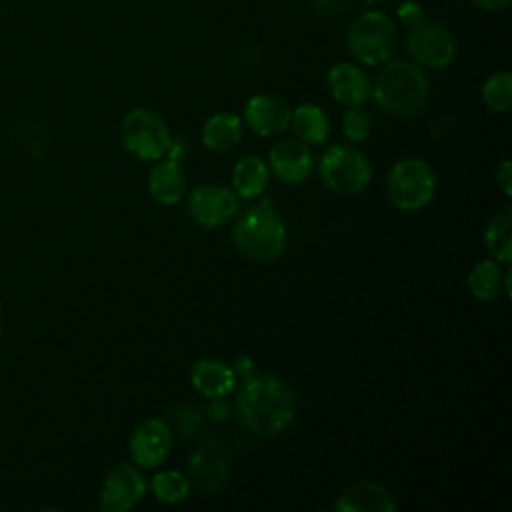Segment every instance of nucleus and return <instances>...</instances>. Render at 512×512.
Returning <instances> with one entry per match:
<instances>
[{
  "label": "nucleus",
  "instance_id": "f257e3e1",
  "mask_svg": "<svg viewBox=\"0 0 512 512\" xmlns=\"http://www.w3.org/2000/svg\"><path fill=\"white\" fill-rule=\"evenodd\" d=\"M238 420L258 436H276L296 414V396L292 388L274 374L252 372L240 384L236 396Z\"/></svg>",
  "mask_w": 512,
  "mask_h": 512
},
{
  "label": "nucleus",
  "instance_id": "f03ea898",
  "mask_svg": "<svg viewBox=\"0 0 512 512\" xmlns=\"http://www.w3.org/2000/svg\"><path fill=\"white\" fill-rule=\"evenodd\" d=\"M376 78L370 80V96L376 106L396 118H414L428 104V80L424 72L406 60L380 64Z\"/></svg>",
  "mask_w": 512,
  "mask_h": 512
},
{
  "label": "nucleus",
  "instance_id": "7ed1b4c3",
  "mask_svg": "<svg viewBox=\"0 0 512 512\" xmlns=\"http://www.w3.org/2000/svg\"><path fill=\"white\" fill-rule=\"evenodd\" d=\"M234 244L242 256L252 262H272L286 248V226L270 200L248 208L232 232Z\"/></svg>",
  "mask_w": 512,
  "mask_h": 512
},
{
  "label": "nucleus",
  "instance_id": "20e7f679",
  "mask_svg": "<svg viewBox=\"0 0 512 512\" xmlns=\"http://www.w3.org/2000/svg\"><path fill=\"white\" fill-rule=\"evenodd\" d=\"M346 44L350 54L360 64L380 66L394 56L398 46V30L388 14L380 10H368L360 14L350 26Z\"/></svg>",
  "mask_w": 512,
  "mask_h": 512
},
{
  "label": "nucleus",
  "instance_id": "39448f33",
  "mask_svg": "<svg viewBox=\"0 0 512 512\" xmlns=\"http://www.w3.org/2000/svg\"><path fill=\"white\" fill-rule=\"evenodd\" d=\"M390 202L402 212L422 210L436 192V174L422 158L398 160L386 178Z\"/></svg>",
  "mask_w": 512,
  "mask_h": 512
},
{
  "label": "nucleus",
  "instance_id": "423d86ee",
  "mask_svg": "<svg viewBox=\"0 0 512 512\" xmlns=\"http://www.w3.org/2000/svg\"><path fill=\"white\" fill-rule=\"evenodd\" d=\"M120 142L138 160H158L166 156L172 136L160 114L150 108H134L122 118Z\"/></svg>",
  "mask_w": 512,
  "mask_h": 512
},
{
  "label": "nucleus",
  "instance_id": "0eeeda50",
  "mask_svg": "<svg viewBox=\"0 0 512 512\" xmlns=\"http://www.w3.org/2000/svg\"><path fill=\"white\" fill-rule=\"evenodd\" d=\"M318 172L322 182L338 194H358L372 178L368 158L360 150L346 144L326 148L320 156Z\"/></svg>",
  "mask_w": 512,
  "mask_h": 512
},
{
  "label": "nucleus",
  "instance_id": "6e6552de",
  "mask_svg": "<svg viewBox=\"0 0 512 512\" xmlns=\"http://www.w3.org/2000/svg\"><path fill=\"white\" fill-rule=\"evenodd\" d=\"M406 48L416 64L432 70L448 68L458 52L454 34L446 26L426 20L410 26Z\"/></svg>",
  "mask_w": 512,
  "mask_h": 512
},
{
  "label": "nucleus",
  "instance_id": "1a4fd4ad",
  "mask_svg": "<svg viewBox=\"0 0 512 512\" xmlns=\"http://www.w3.org/2000/svg\"><path fill=\"white\" fill-rule=\"evenodd\" d=\"M188 214L204 228H216L238 212V196L232 188L220 184H200L188 194Z\"/></svg>",
  "mask_w": 512,
  "mask_h": 512
},
{
  "label": "nucleus",
  "instance_id": "9d476101",
  "mask_svg": "<svg viewBox=\"0 0 512 512\" xmlns=\"http://www.w3.org/2000/svg\"><path fill=\"white\" fill-rule=\"evenodd\" d=\"M146 492V482L140 470L128 462L116 464L104 478L100 490V508L104 512H126Z\"/></svg>",
  "mask_w": 512,
  "mask_h": 512
},
{
  "label": "nucleus",
  "instance_id": "9b49d317",
  "mask_svg": "<svg viewBox=\"0 0 512 512\" xmlns=\"http://www.w3.org/2000/svg\"><path fill=\"white\" fill-rule=\"evenodd\" d=\"M128 448L134 464L142 468H156L170 454L172 428L160 418H148L134 428Z\"/></svg>",
  "mask_w": 512,
  "mask_h": 512
},
{
  "label": "nucleus",
  "instance_id": "f8f14e48",
  "mask_svg": "<svg viewBox=\"0 0 512 512\" xmlns=\"http://www.w3.org/2000/svg\"><path fill=\"white\" fill-rule=\"evenodd\" d=\"M290 112L292 110L280 96L254 94L244 106V122L254 134L272 138L290 126Z\"/></svg>",
  "mask_w": 512,
  "mask_h": 512
},
{
  "label": "nucleus",
  "instance_id": "ddd939ff",
  "mask_svg": "<svg viewBox=\"0 0 512 512\" xmlns=\"http://www.w3.org/2000/svg\"><path fill=\"white\" fill-rule=\"evenodd\" d=\"M312 152L296 138L276 142L268 152V166L274 176L286 184H300L312 172Z\"/></svg>",
  "mask_w": 512,
  "mask_h": 512
},
{
  "label": "nucleus",
  "instance_id": "4468645a",
  "mask_svg": "<svg viewBox=\"0 0 512 512\" xmlns=\"http://www.w3.org/2000/svg\"><path fill=\"white\" fill-rule=\"evenodd\" d=\"M188 478L204 492L220 490L228 478V458L222 448L214 442L198 446L188 458Z\"/></svg>",
  "mask_w": 512,
  "mask_h": 512
},
{
  "label": "nucleus",
  "instance_id": "2eb2a0df",
  "mask_svg": "<svg viewBox=\"0 0 512 512\" xmlns=\"http://www.w3.org/2000/svg\"><path fill=\"white\" fill-rule=\"evenodd\" d=\"M326 84L332 98L344 106H362L370 98L372 82L368 74L352 62L334 64L328 70Z\"/></svg>",
  "mask_w": 512,
  "mask_h": 512
},
{
  "label": "nucleus",
  "instance_id": "dca6fc26",
  "mask_svg": "<svg viewBox=\"0 0 512 512\" xmlns=\"http://www.w3.org/2000/svg\"><path fill=\"white\" fill-rule=\"evenodd\" d=\"M334 510L338 512H394V496L376 482H354L344 488L336 502Z\"/></svg>",
  "mask_w": 512,
  "mask_h": 512
},
{
  "label": "nucleus",
  "instance_id": "f3484780",
  "mask_svg": "<svg viewBox=\"0 0 512 512\" xmlns=\"http://www.w3.org/2000/svg\"><path fill=\"white\" fill-rule=\"evenodd\" d=\"M148 192L158 204H176L186 192V174L180 160L172 156L158 158L148 176Z\"/></svg>",
  "mask_w": 512,
  "mask_h": 512
},
{
  "label": "nucleus",
  "instance_id": "a211bd4d",
  "mask_svg": "<svg viewBox=\"0 0 512 512\" xmlns=\"http://www.w3.org/2000/svg\"><path fill=\"white\" fill-rule=\"evenodd\" d=\"M190 382L204 398H224L236 386L234 370L216 358H200L190 368Z\"/></svg>",
  "mask_w": 512,
  "mask_h": 512
},
{
  "label": "nucleus",
  "instance_id": "6ab92c4d",
  "mask_svg": "<svg viewBox=\"0 0 512 512\" xmlns=\"http://www.w3.org/2000/svg\"><path fill=\"white\" fill-rule=\"evenodd\" d=\"M268 166L260 156H244L232 168V190L238 198H256L268 186Z\"/></svg>",
  "mask_w": 512,
  "mask_h": 512
},
{
  "label": "nucleus",
  "instance_id": "aec40b11",
  "mask_svg": "<svg viewBox=\"0 0 512 512\" xmlns=\"http://www.w3.org/2000/svg\"><path fill=\"white\" fill-rule=\"evenodd\" d=\"M240 136H242V122L232 112H218L210 116L200 130L202 144L214 152H224L234 148Z\"/></svg>",
  "mask_w": 512,
  "mask_h": 512
},
{
  "label": "nucleus",
  "instance_id": "412c9836",
  "mask_svg": "<svg viewBox=\"0 0 512 512\" xmlns=\"http://www.w3.org/2000/svg\"><path fill=\"white\" fill-rule=\"evenodd\" d=\"M290 126L298 140L308 144H322L328 138L330 122L326 112L316 104H300L290 112Z\"/></svg>",
  "mask_w": 512,
  "mask_h": 512
},
{
  "label": "nucleus",
  "instance_id": "4be33fe9",
  "mask_svg": "<svg viewBox=\"0 0 512 512\" xmlns=\"http://www.w3.org/2000/svg\"><path fill=\"white\" fill-rule=\"evenodd\" d=\"M512 208L504 206L498 210L486 230H484V244L488 252L496 258V262H510L512 260Z\"/></svg>",
  "mask_w": 512,
  "mask_h": 512
},
{
  "label": "nucleus",
  "instance_id": "5701e85b",
  "mask_svg": "<svg viewBox=\"0 0 512 512\" xmlns=\"http://www.w3.org/2000/svg\"><path fill=\"white\" fill-rule=\"evenodd\" d=\"M468 288L476 300L490 302L504 290V274L496 260H480L468 274Z\"/></svg>",
  "mask_w": 512,
  "mask_h": 512
},
{
  "label": "nucleus",
  "instance_id": "b1692460",
  "mask_svg": "<svg viewBox=\"0 0 512 512\" xmlns=\"http://www.w3.org/2000/svg\"><path fill=\"white\" fill-rule=\"evenodd\" d=\"M482 102L498 114H504L510 110L512 106V76L508 70H500L494 72L492 76H488L482 84L480 90Z\"/></svg>",
  "mask_w": 512,
  "mask_h": 512
},
{
  "label": "nucleus",
  "instance_id": "393cba45",
  "mask_svg": "<svg viewBox=\"0 0 512 512\" xmlns=\"http://www.w3.org/2000/svg\"><path fill=\"white\" fill-rule=\"evenodd\" d=\"M190 486V478L178 470H162L152 480V492L164 504H178L186 500Z\"/></svg>",
  "mask_w": 512,
  "mask_h": 512
},
{
  "label": "nucleus",
  "instance_id": "a878e982",
  "mask_svg": "<svg viewBox=\"0 0 512 512\" xmlns=\"http://www.w3.org/2000/svg\"><path fill=\"white\" fill-rule=\"evenodd\" d=\"M370 116L362 106H348L342 116V132L350 142H364L370 136Z\"/></svg>",
  "mask_w": 512,
  "mask_h": 512
},
{
  "label": "nucleus",
  "instance_id": "bb28decb",
  "mask_svg": "<svg viewBox=\"0 0 512 512\" xmlns=\"http://www.w3.org/2000/svg\"><path fill=\"white\" fill-rule=\"evenodd\" d=\"M172 422L176 426V430L182 434V436H190L194 434L200 424H202V416L196 408H190V406H178L174 416H172Z\"/></svg>",
  "mask_w": 512,
  "mask_h": 512
},
{
  "label": "nucleus",
  "instance_id": "cd10ccee",
  "mask_svg": "<svg viewBox=\"0 0 512 512\" xmlns=\"http://www.w3.org/2000/svg\"><path fill=\"white\" fill-rule=\"evenodd\" d=\"M398 16H400V20L410 28V26H414V24H418L420 20H424V14H422V10H420V6L416 4V2H404L402 6H400V10H398Z\"/></svg>",
  "mask_w": 512,
  "mask_h": 512
},
{
  "label": "nucleus",
  "instance_id": "c85d7f7f",
  "mask_svg": "<svg viewBox=\"0 0 512 512\" xmlns=\"http://www.w3.org/2000/svg\"><path fill=\"white\" fill-rule=\"evenodd\" d=\"M496 184L498 188L510 196L512 194V168H510V160H504L496 172Z\"/></svg>",
  "mask_w": 512,
  "mask_h": 512
},
{
  "label": "nucleus",
  "instance_id": "c756f323",
  "mask_svg": "<svg viewBox=\"0 0 512 512\" xmlns=\"http://www.w3.org/2000/svg\"><path fill=\"white\" fill-rule=\"evenodd\" d=\"M206 414H208L210 418H214V420H222V418H226L228 408H226V404H224L222 398H210V404H208V408H206Z\"/></svg>",
  "mask_w": 512,
  "mask_h": 512
},
{
  "label": "nucleus",
  "instance_id": "7c9ffc66",
  "mask_svg": "<svg viewBox=\"0 0 512 512\" xmlns=\"http://www.w3.org/2000/svg\"><path fill=\"white\" fill-rule=\"evenodd\" d=\"M252 368H254V362L248 356H240L232 370H234V374H242V378H246V376H250L254 372Z\"/></svg>",
  "mask_w": 512,
  "mask_h": 512
},
{
  "label": "nucleus",
  "instance_id": "2f4dec72",
  "mask_svg": "<svg viewBox=\"0 0 512 512\" xmlns=\"http://www.w3.org/2000/svg\"><path fill=\"white\" fill-rule=\"evenodd\" d=\"M470 2L482 10H502L510 4V0H470Z\"/></svg>",
  "mask_w": 512,
  "mask_h": 512
},
{
  "label": "nucleus",
  "instance_id": "473e14b6",
  "mask_svg": "<svg viewBox=\"0 0 512 512\" xmlns=\"http://www.w3.org/2000/svg\"><path fill=\"white\" fill-rule=\"evenodd\" d=\"M0 332H2V328H0Z\"/></svg>",
  "mask_w": 512,
  "mask_h": 512
}]
</instances>
